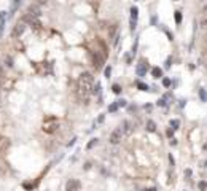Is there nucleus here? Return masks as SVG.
Segmentation results:
<instances>
[{
	"instance_id": "obj_1",
	"label": "nucleus",
	"mask_w": 207,
	"mask_h": 191,
	"mask_svg": "<svg viewBox=\"0 0 207 191\" xmlns=\"http://www.w3.org/2000/svg\"><path fill=\"white\" fill-rule=\"evenodd\" d=\"M92 89H94V77L89 72H83L77 83V97L80 100H88L92 96Z\"/></svg>"
},
{
	"instance_id": "obj_2",
	"label": "nucleus",
	"mask_w": 207,
	"mask_h": 191,
	"mask_svg": "<svg viewBox=\"0 0 207 191\" xmlns=\"http://www.w3.org/2000/svg\"><path fill=\"white\" fill-rule=\"evenodd\" d=\"M57 127H59V123H57L56 118H48V119L43 123V131L48 132V134H53V132H56Z\"/></svg>"
},
{
	"instance_id": "obj_3",
	"label": "nucleus",
	"mask_w": 207,
	"mask_h": 191,
	"mask_svg": "<svg viewBox=\"0 0 207 191\" xmlns=\"http://www.w3.org/2000/svg\"><path fill=\"white\" fill-rule=\"evenodd\" d=\"M123 137H124V132H123V129H121V126H120L110 134V139L108 140H110V143H113V145H118L121 140H123Z\"/></svg>"
},
{
	"instance_id": "obj_4",
	"label": "nucleus",
	"mask_w": 207,
	"mask_h": 191,
	"mask_svg": "<svg viewBox=\"0 0 207 191\" xmlns=\"http://www.w3.org/2000/svg\"><path fill=\"white\" fill-rule=\"evenodd\" d=\"M21 21L26 22V24H29V26H32L34 29H40V26H42L40 21H38V18H35V16H32V14H29V13H26Z\"/></svg>"
},
{
	"instance_id": "obj_5",
	"label": "nucleus",
	"mask_w": 207,
	"mask_h": 191,
	"mask_svg": "<svg viewBox=\"0 0 207 191\" xmlns=\"http://www.w3.org/2000/svg\"><path fill=\"white\" fill-rule=\"evenodd\" d=\"M80 186H81V183L77 178H69L67 183H65V191H78Z\"/></svg>"
},
{
	"instance_id": "obj_6",
	"label": "nucleus",
	"mask_w": 207,
	"mask_h": 191,
	"mask_svg": "<svg viewBox=\"0 0 207 191\" xmlns=\"http://www.w3.org/2000/svg\"><path fill=\"white\" fill-rule=\"evenodd\" d=\"M24 30H26V22L19 21V22H16V26L13 27V32H11V35L18 38V37H21V35L24 34Z\"/></svg>"
},
{
	"instance_id": "obj_7",
	"label": "nucleus",
	"mask_w": 207,
	"mask_h": 191,
	"mask_svg": "<svg viewBox=\"0 0 207 191\" xmlns=\"http://www.w3.org/2000/svg\"><path fill=\"white\" fill-rule=\"evenodd\" d=\"M137 16H139V10L135 6L131 8V30L135 29V24H137Z\"/></svg>"
},
{
	"instance_id": "obj_8",
	"label": "nucleus",
	"mask_w": 207,
	"mask_h": 191,
	"mask_svg": "<svg viewBox=\"0 0 207 191\" xmlns=\"http://www.w3.org/2000/svg\"><path fill=\"white\" fill-rule=\"evenodd\" d=\"M27 13L32 14V16H35V18H38L42 14V11H40V6L38 5H30L29 8H27Z\"/></svg>"
},
{
	"instance_id": "obj_9",
	"label": "nucleus",
	"mask_w": 207,
	"mask_h": 191,
	"mask_svg": "<svg viewBox=\"0 0 207 191\" xmlns=\"http://www.w3.org/2000/svg\"><path fill=\"white\" fill-rule=\"evenodd\" d=\"M121 129H123L124 135H129L131 132H132V124H131V121H123V124H121Z\"/></svg>"
},
{
	"instance_id": "obj_10",
	"label": "nucleus",
	"mask_w": 207,
	"mask_h": 191,
	"mask_svg": "<svg viewBox=\"0 0 207 191\" xmlns=\"http://www.w3.org/2000/svg\"><path fill=\"white\" fill-rule=\"evenodd\" d=\"M145 73H147V64H145V62H140V64L137 65V75L143 77Z\"/></svg>"
},
{
	"instance_id": "obj_11",
	"label": "nucleus",
	"mask_w": 207,
	"mask_h": 191,
	"mask_svg": "<svg viewBox=\"0 0 207 191\" xmlns=\"http://www.w3.org/2000/svg\"><path fill=\"white\" fill-rule=\"evenodd\" d=\"M151 75H153V78H161L163 77V70L159 67H153V70H151Z\"/></svg>"
},
{
	"instance_id": "obj_12",
	"label": "nucleus",
	"mask_w": 207,
	"mask_h": 191,
	"mask_svg": "<svg viewBox=\"0 0 207 191\" xmlns=\"http://www.w3.org/2000/svg\"><path fill=\"white\" fill-rule=\"evenodd\" d=\"M199 26H201V29L207 30V13L201 16V19H199Z\"/></svg>"
},
{
	"instance_id": "obj_13",
	"label": "nucleus",
	"mask_w": 207,
	"mask_h": 191,
	"mask_svg": "<svg viewBox=\"0 0 207 191\" xmlns=\"http://www.w3.org/2000/svg\"><path fill=\"white\" fill-rule=\"evenodd\" d=\"M147 131L155 132V131H156V123L151 121V119H148V121H147Z\"/></svg>"
},
{
	"instance_id": "obj_14",
	"label": "nucleus",
	"mask_w": 207,
	"mask_h": 191,
	"mask_svg": "<svg viewBox=\"0 0 207 191\" xmlns=\"http://www.w3.org/2000/svg\"><path fill=\"white\" fill-rule=\"evenodd\" d=\"M137 88L140 89V91H150V88H148V84L142 83V81H137Z\"/></svg>"
},
{
	"instance_id": "obj_15",
	"label": "nucleus",
	"mask_w": 207,
	"mask_h": 191,
	"mask_svg": "<svg viewBox=\"0 0 207 191\" xmlns=\"http://www.w3.org/2000/svg\"><path fill=\"white\" fill-rule=\"evenodd\" d=\"M199 97H201L202 102H207V91L206 89H199Z\"/></svg>"
},
{
	"instance_id": "obj_16",
	"label": "nucleus",
	"mask_w": 207,
	"mask_h": 191,
	"mask_svg": "<svg viewBox=\"0 0 207 191\" xmlns=\"http://www.w3.org/2000/svg\"><path fill=\"white\" fill-rule=\"evenodd\" d=\"M170 127H172L174 131L178 129V127H180V121H178V119H170Z\"/></svg>"
},
{
	"instance_id": "obj_17",
	"label": "nucleus",
	"mask_w": 207,
	"mask_h": 191,
	"mask_svg": "<svg viewBox=\"0 0 207 191\" xmlns=\"http://www.w3.org/2000/svg\"><path fill=\"white\" fill-rule=\"evenodd\" d=\"M174 18H175V22H177V24H180V22H182V13H180V11H175Z\"/></svg>"
},
{
	"instance_id": "obj_18",
	"label": "nucleus",
	"mask_w": 207,
	"mask_h": 191,
	"mask_svg": "<svg viewBox=\"0 0 207 191\" xmlns=\"http://www.w3.org/2000/svg\"><path fill=\"white\" fill-rule=\"evenodd\" d=\"M112 91H113V94H120V92H121V86H120V84H113Z\"/></svg>"
},
{
	"instance_id": "obj_19",
	"label": "nucleus",
	"mask_w": 207,
	"mask_h": 191,
	"mask_svg": "<svg viewBox=\"0 0 207 191\" xmlns=\"http://www.w3.org/2000/svg\"><path fill=\"white\" fill-rule=\"evenodd\" d=\"M118 108H120V105H118V104H112L110 107H108V112L113 113V112H116V110H118Z\"/></svg>"
},
{
	"instance_id": "obj_20",
	"label": "nucleus",
	"mask_w": 207,
	"mask_h": 191,
	"mask_svg": "<svg viewBox=\"0 0 207 191\" xmlns=\"http://www.w3.org/2000/svg\"><path fill=\"white\" fill-rule=\"evenodd\" d=\"M105 78H110V75H112V67L108 65V67H105Z\"/></svg>"
},
{
	"instance_id": "obj_21",
	"label": "nucleus",
	"mask_w": 207,
	"mask_h": 191,
	"mask_svg": "<svg viewBox=\"0 0 207 191\" xmlns=\"http://www.w3.org/2000/svg\"><path fill=\"white\" fill-rule=\"evenodd\" d=\"M199 190H201V191H207V182H199Z\"/></svg>"
},
{
	"instance_id": "obj_22",
	"label": "nucleus",
	"mask_w": 207,
	"mask_h": 191,
	"mask_svg": "<svg viewBox=\"0 0 207 191\" xmlns=\"http://www.w3.org/2000/svg\"><path fill=\"white\" fill-rule=\"evenodd\" d=\"M100 92V84H94V89H92V94H99Z\"/></svg>"
},
{
	"instance_id": "obj_23",
	"label": "nucleus",
	"mask_w": 207,
	"mask_h": 191,
	"mask_svg": "<svg viewBox=\"0 0 207 191\" xmlns=\"http://www.w3.org/2000/svg\"><path fill=\"white\" fill-rule=\"evenodd\" d=\"M163 84H164L166 88H169V86H170V80H169V78H164V80H163Z\"/></svg>"
},
{
	"instance_id": "obj_24",
	"label": "nucleus",
	"mask_w": 207,
	"mask_h": 191,
	"mask_svg": "<svg viewBox=\"0 0 207 191\" xmlns=\"http://www.w3.org/2000/svg\"><path fill=\"white\" fill-rule=\"evenodd\" d=\"M22 186H24L26 190H32V188H34V185H32V183H22Z\"/></svg>"
},
{
	"instance_id": "obj_25",
	"label": "nucleus",
	"mask_w": 207,
	"mask_h": 191,
	"mask_svg": "<svg viewBox=\"0 0 207 191\" xmlns=\"http://www.w3.org/2000/svg\"><path fill=\"white\" fill-rule=\"evenodd\" d=\"M158 105H161V107H164V105H166V97L159 99V100H158Z\"/></svg>"
},
{
	"instance_id": "obj_26",
	"label": "nucleus",
	"mask_w": 207,
	"mask_h": 191,
	"mask_svg": "<svg viewBox=\"0 0 207 191\" xmlns=\"http://www.w3.org/2000/svg\"><path fill=\"white\" fill-rule=\"evenodd\" d=\"M96 143H97V139H94L92 142H89V143H88V150H89V148H92V147L96 145Z\"/></svg>"
},
{
	"instance_id": "obj_27",
	"label": "nucleus",
	"mask_w": 207,
	"mask_h": 191,
	"mask_svg": "<svg viewBox=\"0 0 207 191\" xmlns=\"http://www.w3.org/2000/svg\"><path fill=\"white\" fill-rule=\"evenodd\" d=\"M6 65H8V67H13V61H11V57H10V56L6 57Z\"/></svg>"
},
{
	"instance_id": "obj_28",
	"label": "nucleus",
	"mask_w": 207,
	"mask_h": 191,
	"mask_svg": "<svg viewBox=\"0 0 207 191\" xmlns=\"http://www.w3.org/2000/svg\"><path fill=\"white\" fill-rule=\"evenodd\" d=\"M116 104H118L120 107H126V100H123V99H120V100H118V102H116Z\"/></svg>"
},
{
	"instance_id": "obj_29",
	"label": "nucleus",
	"mask_w": 207,
	"mask_h": 191,
	"mask_svg": "<svg viewBox=\"0 0 207 191\" xmlns=\"http://www.w3.org/2000/svg\"><path fill=\"white\" fill-rule=\"evenodd\" d=\"M5 11H2V13H0V22H5Z\"/></svg>"
},
{
	"instance_id": "obj_30",
	"label": "nucleus",
	"mask_w": 207,
	"mask_h": 191,
	"mask_svg": "<svg viewBox=\"0 0 207 191\" xmlns=\"http://www.w3.org/2000/svg\"><path fill=\"white\" fill-rule=\"evenodd\" d=\"M46 2H48V0H37V5H38V3H40V5H45Z\"/></svg>"
},
{
	"instance_id": "obj_31",
	"label": "nucleus",
	"mask_w": 207,
	"mask_h": 191,
	"mask_svg": "<svg viewBox=\"0 0 207 191\" xmlns=\"http://www.w3.org/2000/svg\"><path fill=\"white\" fill-rule=\"evenodd\" d=\"M88 169H91V162H86V164H85V170H88Z\"/></svg>"
},
{
	"instance_id": "obj_32",
	"label": "nucleus",
	"mask_w": 207,
	"mask_h": 191,
	"mask_svg": "<svg viewBox=\"0 0 207 191\" xmlns=\"http://www.w3.org/2000/svg\"><path fill=\"white\" fill-rule=\"evenodd\" d=\"M170 61H172V59H170V57H169V59H167V62H166V67H167V69L170 67Z\"/></svg>"
},
{
	"instance_id": "obj_33",
	"label": "nucleus",
	"mask_w": 207,
	"mask_h": 191,
	"mask_svg": "<svg viewBox=\"0 0 207 191\" xmlns=\"http://www.w3.org/2000/svg\"><path fill=\"white\" fill-rule=\"evenodd\" d=\"M13 2H14V8H16V6L19 5V3H21V0H13Z\"/></svg>"
},
{
	"instance_id": "obj_34",
	"label": "nucleus",
	"mask_w": 207,
	"mask_h": 191,
	"mask_svg": "<svg viewBox=\"0 0 207 191\" xmlns=\"http://www.w3.org/2000/svg\"><path fill=\"white\" fill-rule=\"evenodd\" d=\"M2 32H3V22H0V35H2Z\"/></svg>"
},
{
	"instance_id": "obj_35",
	"label": "nucleus",
	"mask_w": 207,
	"mask_h": 191,
	"mask_svg": "<svg viewBox=\"0 0 207 191\" xmlns=\"http://www.w3.org/2000/svg\"><path fill=\"white\" fill-rule=\"evenodd\" d=\"M0 77H3V67H2V64H0Z\"/></svg>"
},
{
	"instance_id": "obj_36",
	"label": "nucleus",
	"mask_w": 207,
	"mask_h": 191,
	"mask_svg": "<svg viewBox=\"0 0 207 191\" xmlns=\"http://www.w3.org/2000/svg\"><path fill=\"white\" fill-rule=\"evenodd\" d=\"M143 191H156L155 188H147V190H143Z\"/></svg>"
},
{
	"instance_id": "obj_37",
	"label": "nucleus",
	"mask_w": 207,
	"mask_h": 191,
	"mask_svg": "<svg viewBox=\"0 0 207 191\" xmlns=\"http://www.w3.org/2000/svg\"><path fill=\"white\" fill-rule=\"evenodd\" d=\"M0 84H2V77H0Z\"/></svg>"
},
{
	"instance_id": "obj_38",
	"label": "nucleus",
	"mask_w": 207,
	"mask_h": 191,
	"mask_svg": "<svg viewBox=\"0 0 207 191\" xmlns=\"http://www.w3.org/2000/svg\"><path fill=\"white\" fill-rule=\"evenodd\" d=\"M204 41H206V43H207V37H206V40H204Z\"/></svg>"
},
{
	"instance_id": "obj_39",
	"label": "nucleus",
	"mask_w": 207,
	"mask_h": 191,
	"mask_svg": "<svg viewBox=\"0 0 207 191\" xmlns=\"http://www.w3.org/2000/svg\"><path fill=\"white\" fill-rule=\"evenodd\" d=\"M206 67H207V64H206Z\"/></svg>"
}]
</instances>
